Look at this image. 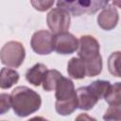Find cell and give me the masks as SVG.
I'll return each instance as SVG.
<instances>
[{"label":"cell","mask_w":121,"mask_h":121,"mask_svg":"<svg viewBox=\"0 0 121 121\" xmlns=\"http://www.w3.org/2000/svg\"><path fill=\"white\" fill-rule=\"evenodd\" d=\"M11 107L15 114L26 117L37 112L42 104L41 96L34 90L26 86H18L10 94Z\"/></svg>","instance_id":"1"},{"label":"cell","mask_w":121,"mask_h":121,"mask_svg":"<svg viewBox=\"0 0 121 121\" xmlns=\"http://www.w3.org/2000/svg\"><path fill=\"white\" fill-rule=\"evenodd\" d=\"M108 2L109 0H57V6L74 16H81L95 13L106 7Z\"/></svg>","instance_id":"2"},{"label":"cell","mask_w":121,"mask_h":121,"mask_svg":"<svg viewBox=\"0 0 121 121\" xmlns=\"http://www.w3.org/2000/svg\"><path fill=\"white\" fill-rule=\"evenodd\" d=\"M1 61L8 67L17 68L25 60L26 50L24 45L17 41H10L5 43L1 49Z\"/></svg>","instance_id":"3"},{"label":"cell","mask_w":121,"mask_h":121,"mask_svg":"<svg viewBox=\"0 0 121 121\" xmlns=\"http://www.w3.org/2000/svg\"><path fill=\"white\" fill-rule=\"evenodd\" d=\"M46 22L53 34L65 32L70 27V13L66 9L58 7L48 12L46 16Z\"/></svg>","instance_id":"4"},{"label":"cell","mask_w":121,"mask_h":121,"mask_svg":"<svg viewBox=\"0 0 121 121\" xmlns=\"http://www.w3.org/2000/svg\"><path fill=\"white\" fill-rule=\"evenodd\" d=\"M54 37L47 30H38L31 38L30 45L33 51L39 55H48L54 50Z\"/></svg>","instance_id":"5"},{"label":"cell","mask_w":121,"mask_h":121,"mask_svg":"<svg viewBox=\"0 0 121 121\" xmlns=\"http://www.w3.org/2000/svg\"><path fill=\"white\" fill-rule=\"evenodd\" d=\"M78 40L71 33L65 31L55 34L54 37V50L58 54L68 55L72 54L78 48Z\"/></svg>","instance_id":"6"},{"label":"cell","mask_w":121,"mask_h":121,"mask_svg":"<svg viewBox=\"0 0 121 121\" xmlns=\"http://www.w3.org/2000/svg\"><path fill=\"white\" fill-rule=\"evenodd\" d=\"M78 55L83 60H91L99 56V43L91 35H83L78 40Z\"/></svg>","instance_id":"7"},{"label":"cell","mask_w":121,"mask_h":121,"mask_svg":"<svg viewBox=\"0 0 121 121\" xmlns=\"http://www.w3.org/2000/svg\"><path fill=\"white\" fill-rule=\"evenodd\" d=\"M118 12L116 8L112 5H108L103 8L101 12L97 16V24L104 30L113 29L118 23Z\"/></svg>","instance_id":"8"},{"label":"cell","mask_w":121,"mask_h":121,"mask_svg":"<svg viewBox=\"0 0 121 121\" xmlns=\"http://www.w3.org/2000/svg\"><path fill=\"white\" fill-rule=\"evenodd\" d=\"M78 97V108L80 110H91L99 100L89 86L79 87L76 91Z\"/></svg>","instance_id":"9"},{"label":"cell","mask_w":121,"mask_h":121,"mask_svg":"<svg viewBox=\"0 0 121 121\" xmlns=\"http://www.w3.org/2000/svg\"><path fill=\"white\" fill-rule=\"evenodd\" d=\"M75 95H76V91L73 81L70 78L61 76L58 80L55 88L56 100H65L71 98Z\"/></svg>","instance_id":"10"},{"label":"cell","mask_w":121,"mask_h":121,"mask_svg":"<svg viewBox=\"0 0 121 121\" xmlns=\"http://www.w3.org/2000/svg\"><path fill=\"white\" fill-rule=\"evenodd\" d=\"M46 72H47V68L44 64L37 63L26 71V78L30 84L38 87L40 84L43 83Z\"/></svg>","instance_id":"11"},{"label":"cell","mask_w":121,"mask_h":121,"mask_svg":"<svg viewBox=\"0 0 121 121\" xmlns=\"http://www.w3.org/2000/svg\"><path fill=\"white\" fill-rule=\"evenodd\" d=\"M68 75L75 79H82L86 77V65L82 59L72 58L67 64Z\"/></svg>","instance_id":"12"},{"label":"cell","mask_w":121,"mask_h":121,"mask_svg":"<svg viewBox=\"0 0 121 121\" xmlns=\"http://www.w3.org/2000/svg\"><path fill=\"white\" fill-rule=\"evenodd\" d=\"M78 108V97L77 94L71 98L65 100H56L55 109L56 112L60 115H69L76 111Z\"/></svg>","instance_id":"13"},{"label":"cell","mask_w":121,"mask_h":121,"mask_svg":"<svg viewBox=\"0 0 121 121\" xmlns=\"http://www.w3.org/2000/svg\"><path fill=\"white\" fill-rule=\"evenodd\" d=\"M19 73L13 69L4 67L0 73V87L1 89H9L19 80Z\"/></svg>","instance_id":"14"},{"label":"cell","mask_w":121,"mask_h":121,"mask_svg":"<svg viewBox=\"0 0 121 121\" xmlns=\"http://www.w3.org/2000/svg\"><path fill=\"white\" fill-rule=\"evenodd\" d=\"M109 72L117 78H121V52L115 51L108 58Z\"/></svg>","instance_id":"15"},{"label":"cell","mask_w":121,"mask_h":121,"mask_svg":"<svg viewBox=\"0 0 121 121\" xmlns=\"http://www.w3.org/2000/svg\"><path fill=\"white\" fill-rule=\"evenodd\" d=\"M61 76L62 75L57 70H54V69L53 70H47L45 77H44V79L43 81V90L46 92H50V91L55 90L56 84Z\"/></svg>","instance_id":"16"},{"label":"cell","mask_w":121,"mask_h":121,"mask_svg":"<svg viewBox=\"0 0 121 121\" xmlns=\"http://www.w3.org/2000/svg\"><path fill=\"white\" fill-rule=\"evenodd\" d=\"M86 65V76L87 77H95L99 75L102 71V58L101 56H97L96 58L91 60H84Z\"/></svg>","instance_id":"17"},{"label":"cell","mask_w":121,"mask_h":121,"mask_svg":"<svg viewBox=\"0 0 121 121\" xmlns=\"http://www.w3.org/2000/svg\"><path fill=\"white\" fill-rule=\"evenodd\" d=\"M104 99L109 105L121 102V82H115L111 85Z\"/></svg>","instance_id":"18"},{"label":"cell","mask_w":121,"mask_h":121,"mask_svg":"<svg viewBox=\"0 0 121 121\" xmlns=\"http://www.w3.org/2000/svg\"><path fill=\"white\" fill-rule=\"evenodd\" d=\"M88 86L91 88V90L96 95V97L100 100L101 98H104V96L106 95V94L111 86V83L106 80H95Z\"/></svg>","instance_id":"19"},{"label":"cell","mask_w":121,"mask_h":121,"mask_svg":"<svg viewBox=\"0 0 121 121\" xmlns=\"http://www.w3.org/2000/svg\"><path fill=\"white\" fill-rule=\"evenodd\" d=\"M103 119L121 121V102L110 104L109 108L103 115Z\"/></svg>","instance_id":"20"},{"label":"cell","mask_w":121,"mask_h":121,"mask_svg":"<svg viewBox=\"0 0 121 121\" xmlns=\"http://www.w3.org/2000/svg\"><path fill=\"white\" fill-rule=\"evenodd\" d=\"M54 2L55 0H30L32 7L39 11H45L49 9L53 6Z\"/></svg>","instance_id":"21"},{"label":"cell","mask_w":121,"mask_h":121,"mask_svg":"<svg viewBox=\"0 0 121 121\" xmlns=\"http://www.w3.org/2000/svg\"><path fill=\"white\" fill-rule=\"evenodd\" d=\"M11 107V97L10 95L1 94L0 95V114H4Z\"/></svg>","instance_id":"22"},{"label":"cell","mask_w":121,"mask_h":121,"mask_svg":"<svg viewBox=\"0 0 121 121\" xmlns=\"http://www.w3.org/2000/svg\"><path fill=\"white\" fill-rule=\"evenodd\" d=\"M112 1L114 6H116V7L121 9V0H112Z\"/></svg>","instance_id":"23"}]
</instances>
